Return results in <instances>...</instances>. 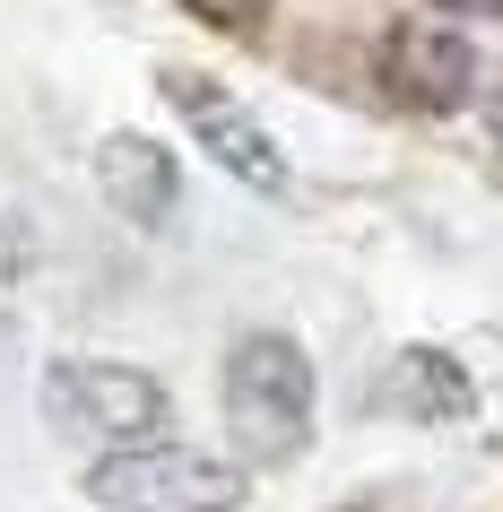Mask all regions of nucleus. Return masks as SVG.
Segmentation results:
<instances>
[{"mask_svg": "<svg viewBox=\"0 0 503 512\" xmlns=\"http://www.w3.org/2000/svg\"><path fill=\"white\" fill-rule=\"evenodd\" d=\"M217 408H226V443H235L243 469H287L313 443V356H304V339L243 330L226 348Z\"/></svg>", "mask_w": 503, "mask_h": 512, "instance_id": "f257e3e1", "label": "nucleus"}, {"mask_svg": "<svg viewBox=\"0 0 503 512\" xmlns=\"http://www.w3.org/2000/svg\"><path fill=\"white\" fill-rule=\"evenodd\" d=\"M35 408L61 443H87V452H131V443H157L165 434V382L131 356H53L44 382H35Z\"/></svg>", "mask_w": 503, "mask_h": 512, "instance_id": "f03ea898", "label": "nucleus"}, {"mask_svg": "<svg viewBox=\"0 0 503 512\" xmlns=\"http://www.w3.org/2000/svg\"><path fill=\"white\" fill-rule=\"evenodd\" d=\"M87 504L105 512H243L252 504V469L226 452H200V443H131V452H105L87 469Z\"/></svg>", "mask_w": 503, "mask_h": 512, "instance_id": "7ed1b4c3", "label": "nucleus"}, {"mask_svg": "<svg viewBox=\"0 0 503 512\" xmlns=\"http://www.w3.org/2000/svg\"><path fill=\"white\" fill-rule=\"evenodd\" d=\"M165 96H174V113H183V131L209 148V165H226L243 191H287V148L269 139V122L252 105H243L235 87L200 79V70H165Z\"/></svg>", "mask_w": 503, "mask_h": 512, "instance_id": "20e7f679", "label": "nucleus"}, {"mask_svg": "<svg viewBox=\"0 0 503 512\" xmlns=\"http://www.w3.org/2000/svg\"><path fill=\"white\" fill-rule=\"evenodd\" d=\"M382 87L408 113H460L477 96V44L451 27H391L382 44Z\"/></svg>", "mask_w": 503, "mask_h": 512, "instance_id": "39448f33", "label": "nucleus"}, {"mask_svg": "<svg viewBox=\"0 0 503 512\" xmlns=\"http://www.w3.org/2000/svg\"><path fill=\"white\" fill-rule=\"evenodd\" d=\"M96 191H105V209L122 217V226L157 235V226H174V209H183V165H174V148L148 139V131H105L96 139Z\"/></svg>", "mask_w": 503, "mask_h": 512, "instance_id": "423d86ee", "label": "nucleus"}, {"mask_svg": "<svg viewBox=\"0 0 503 512\" xmlns=\"http://www.w3.org/2000/svg\"><path fill=\"white\" fill-rule=\"evenodd\" d=\"M382 408L408 417V426H460L477 408V374L451 348H399L382 365Z\"/></svg>", "mask_w": 503, "mask_h": 512, "instance_id": "0eeeda50", "label": "nucleus"}, {"mask_svg": "<svg viewBox=\"0 0 503 512\" xmlns=\"http://www.w3.org/2000/svg\"><path fill=\"white\" fill-rule=\"evenodd\" d=\"M191 9H217L226 27H243V35H252V27H261V9H269V0H191Z\"/></svg>", "mask_w": 503, "mask_h": 512, "instance_id": "6e6552de", "label": "nucleus"}, {"mask_svg": "<svg viewBox=\"0 0 503 512\" xmlns=\"http://www.w3.org/2000/svg\"><path fill=\"white\" fill-rule=\"evenodd\" d=\"M425 9H443V18H486V27L503 18V0H425Z\"/></svg>", "mask_w": 503, "mask_h": 512, "instance_id": "1a4fd4ad", "label": "nucleus"}, {"mask_svg": "<svg viewBox=\"0 0 503 512\" xmlns=\"http://www.w3.org/2000/svg\"><path fill=\"white\" fill-rule=\"evenodd\" d=\"M486 148H495V165H503V79H495V96H486Z\"/></svg>", "mask_w": 503, "mask_h": 512, "instance_id": "9d476101", "label": "nucleus"}]
</instances>
